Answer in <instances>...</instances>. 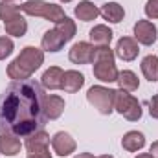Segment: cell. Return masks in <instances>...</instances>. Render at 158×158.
Here are the masks:
<instances>
[{
  "label": "cell",
  "mask_w": 158,
  "mask_h": 158,
  "mask_svg": "<svg viewBox=\"0 0 158 158\" xmlns=\"http://www.w3.org/2000/svg\"><path fill=\"white\" fill-rule=\"evenodd\" d=\"M44 90L35 79L13 81L0 96V134L28 138L46 125Z\"/></svg>",
  "instance_id": "1"
},
{
  "label": "cell",
  "mask_w": 158,
  "mask_h": 158,
  "mask_svg": "<svg viewBox=\"0 0 158 158\" xmlns=\"http://www.w3.org/2000/svg\"><path fill=\"white\" fill-rule=\"evenodd\" d=\"M44 63V52L35 48V46H26L19 57H15V61L7 66V76L13 81H20V79H30L31 74Z\"/></svg>",
  "instance_id": "2"
},
{
  "label": "cell",
  "mask_w": 158,
  "mask_h": 158,
  "mask_svg": "<svg viewBox=\"0 0 158 158\" xmlns=\"http://www.w3.org/2000/svg\"><path fill=\"white\" fill-rule=\"evenodd\" d=\"M94 76L103 83L118 81V68L114 64V52L109 46H99L94 52Z\"/></svg>",
  "instance_id": "3"
},
{
  "label": "cell",
  "mask_w": 158,
  "mask_h": 158,
  "mask_svg": "<svg viewBox=\"0 0 158 158\" xmlns=\"http://www.w3.org/2000/svg\"><path fill=\"white\" fill-rule=\"evenodd\" d=\"M0 19L4 20V28L7 35L13 37H22L28 31V22L20 15V6L9 4V2H0Z\"/></svg>",
  "instance_id": "4"
},
{
  "label": "cell",
  "mask_w": 158,
  "mask_h": 158,
  "mask_svg": "<svg viewBox=\"0 0 158 158\" xmlns=\"http://www.w3.org/2000/svg\"><path fill=\"white\" fill-rule=\"evenodd\" d=\"M20 11L26 13V15L42 17V19H46V20L55 22V24L66 17L61 6H57V4H50V2H44V0H30V2H26V4L20 6Z\"/></svg>",
  "instance_id": "5"
},
{
  "label": "cell",
  "mask_w": 158,
  "mask_h": 158,
  "mask_svg": "<svg viewBox=\"0 0 158 158\" xmlns=\"http://www.w3.org/2000/svg\"><path fill=\"white\" fill-rule=\"evenodd\" d=\"M114 94H116V90H110L107 86L96 85V86L88 88L86 99H88L90 105H94V109H98L101 114L109 116L114 110Z\"/></svg>",
  "instance_id": "6"
},
{
  "label": "cell",
  "mask_w": 158,
  "mask_h": 158,
  "mask_svg": "<svg viewBox=\"0 0 158 158\" xmlns=\"http://www.w3.org/2000/svg\"><path fill=\"white\" fill-rule=\"evenodd\" d=\"M114 109L129 121H138L142 118V105L138 103V99L121 88L114 94Z\"/></svg>",
  "instance_id": "7"
},
{
  "label": "cell",
  "mask_w": 158,
  "mask_h": 158,
  "mask_svg": "<svg viewBox=\"0 0 158 158\" xmlns=\"http://www.w3.org/2000/svg\"><path fill=\"white\" fill-rule=\"evenodd\" d=\"M134 37L140 44H145V46H151L156 42L158 37V31H156V26L149 20H138L134 24Z\"/></svg>",
  "instance_id": "8"
},
{
  "label": "cell",
  "mask_w": 158,
  "mask_h": 158,
  "mask_svg": "<svg viewBox=\"0 0 158 158\" xmlns=\"http://www.w3.org/2000/svg\"><path fill=\"white\" fill-rule=\"evenodd\" d=\"M94 52H96V48L90 42H76L72 46L68 57L76 64H88L94 61Z\"/></svg>",
  "instance_id": "9"
},
{
  "label": "cell",
  "mask_w": 158,
  "mask_h": 158,
  "mask_svg": "<svg viewBox=\"0 0 158 158\" xmlns=\"http://www.w3.org/2000/svg\"><path fill=\"white\" fill-rule=\"evenodd\" d=\"M52 147H53V151L59 155V156H68V155H72L74 151H76V142H74V138L68 134V132H57V134H53V138H52Z\"/></svg>",
  "instance_id": "10"
},
{
  "label": "cell",
  "mask_w": 158,
  "mask_h": 158,
  "mask_svg": "<svg viewBox=\"0 0 158 158\" xmlns=\"http://www.w3.org/2000/svg\"><path fill=\"white\" fill-rule=\"evenodd\" d=\"M138 42L136 39H131V37H121L116 44V55L123 61H134L138 57Z\"/></svg>",
  "instance_id": "11"
},
{
  "label": "cell",
  "mask_w": 158,
  "mask_h": 158,
  "mask_svg": "<svg viewBox=\"0 0 158 158\" xmlns=\"http://www.w3.org/2000/svg\"><path fill=\"white\" fill-rule=\"evenodd\" d=\"M63 76H64V72H63L59 66H50V68L42 74L40 83H42V86L48 88V90H57V88L63 86Z\"/></svg>",
  "instance_id": "12"
},
{
  "label": "cell",
  "mask_w": 158,
  "mask_h": 158,
  "mask_svg": "<svg viewBox=\"0 0 158 158\" xmlns=\"http://www.w3.org/2000/svg\"><path fill=\"white\" fill-rule=\"evenodd\" d=\"M48 143H50V136L44 131H37V132H33L26 138L24 145L28 149V155H31V153H39V151L48 149Z\"/></svg>",
  "instance_id": "13"
},
{
  "label": "cell",
  "mask_w": 158,
  "mask_h": 158,
  "mask_svg": "<svg viewBox=\"0 0 158 158\" xmlns=\"http://www.w3.org/2000/svg\"><path fill=\"white\" fill-rule=\"evenodd\" d=\"M64 110V99L59 96H46L44 98V114L46 119H57Z\"/></svg>",
  "instance_id": "14"
},
{
  "label": "cell",
  "mask_w": 158,
  "mask_h": 158,
  "mask_svg": "<svg viewBox=\"0 0 158 158\" xmlns=\"http://www.w3.org/2000/svg\"><path fill=\"white\" fill-rule=\"evenodd\" d=\"M83 85H85V76L77 70H68L63 76V86L61 88L68 94H74V92H79V88Z\"/></svg>",
  "instance_id": "15"
},
{
  "label": "cell",
  "mask_w": 158,
  "mask_h": 158,
  "mask_svg": "<svg viewBox=\"0 0 158 158\" xmlns=\"http://www.w3.org/2000/svg\"><path fill=\"white\" fill-rule=\"evenodd\" d=\"M64 37L57 30H48L42 35V50L44 52H59L64 46Z\"/></svg>",
  "instance_id": "16"
},
{
  "label": "cell",
  "mask_w": 158,
  "mask_h": 158,
  "mask_svg": "<svg viewBox=\"0 0 158 158\" xmlns=\"http://www.w3.org/2000/svg\"><path fill=\"white\" fill-rule=\"evenodd\" d=\"M90 40H92V46H109L110 40H112V30L99 24V26H94L90 30Z\"/></svg>",
  "instance_id": "17"
},
{
  "label": "cell",
  "mask_w": 158,
  "mask_h": 158,
  "mask_svg": "<svg viewBox=\"0 0 158 158\" xmlns=\"http://www.w3.org/2000/svg\"><path fill=\"white\" fill-rule=\"evenodd\" d=\"M0 153L6 156H15L20 153V140L13 134H0Z\"/></svg>",
  "instance_id": "18"
},
{
  "label": "cell",
  "mask_w": 158,
  "mask_h": 158,
  "mask_svg": "<svg viewBox=\"0 0 158 158\" xmlns=\"http://www.w3.org/2000/svg\"><path fill=\"white\" fill-rule=\"evenodd\" d=\"M99 13L103 15V19L105 20H109V22H114V24H118L123 20V17H125V11H123V7L116 4V2H107V4H103V7L99 9Z\"/></svg>",
  "instance_id": "19"
},
{
  "label": "cell",
  "mask_w": 158,
  "mask_h": 158,
  "mask_svg": "<svg viewBox=\"0 0 158 158\" xmlns=\"http://www.w3.org/2000/svg\"><path fill=\"white\" fill-rule=\"evenodd\" d=\"M121 145H123L125 151L134 153V151H138V149H142V147L145 145V138H143L142 132H138V131H131V132H127V134L123 136Z\"/></svg>",
  "instance_id": "20"
},
{
  "label": "cell",
  "mask_w": 158,
  "mask_h": 158,
  "mask_svg": "<svg viewBox=\"0 0 158 158\" xmlns=\"http://www.w3.org/2000/svg\"><path fill=\"white\" fill-rule=\"evenodd\" d=\"M98 15H99V9H98V7H96L92 2H88V0H83V2H79L77 7H76V17H77L79 20H83V22L94 20Z\"/></svg>",
  "instance_id": "21"
},
{
  "label": "cell",
  "mask_w": 158,
  "mask_h": 158,
  "mask_svg": "<svg viewBox=\"0 0 158 158\" xmlns=\"http://www.w3.org/2000/svg\"><path fill=\"white\" fill-rule=\"evenodd\" d=\"M118 85H119V88L125 90V92H134V90H138L140 81H138V77H136L134 72L123 70V72L118 74Z\"/></svg>",
  "instance_id": "22"
},
{
  "label": "cell",
  "mask_w": 158,
  "mask_h": 158,
  "mask_svg": "<svg viewBox=\"0 0 158 158\" xmlns=\"http://www.w3.org/2000/svg\"><path fill=\"white\" fill-rule=\"evenodd\" d=\"M142 72H143L147 81H151V83L158 81V57L156 55H147L142 61Z\"/></svg>",
  "instance_id": "23"
},
{
  "label": "cell",
  "mask_w": 158,
  "mask_h": 158,
  "mask_svg": "<svg viewBox=\"0 0 158 158\" xmlns=\"http://www.w3.org/2000/svg\"><path fill=\"white\" fill-rule=\"evenodd\" d=\"M55 30L64 37V40L68 42V40L74 39V35H76V24H74V20L72 19H68V17H64L63 20H59L57 22V26H55Z\"/></svg>",
  "instance_id": "24"
},
{
  "label": "cell",
  "mask_w": 158,
  "mask_h": 158,
  "mask_svg": "<svg viewBox=\"0 0 158 158\" xmlns=\"http://www.w3.org/2000/svg\"><path fill=\"white\" fill-rule=\"evenodd\" d=\"M11 52H13V40L9 37H0V61L11 55Z\"/></svg>",
  "instance_id": "25"
},
{
  "label": "cell",
  "mask_w": 158,
  "mask_h": 158,
  "mask_svg": "<svg viewBox=\"0 0 158 158\" xmlns=\"http://www.w3.org/2000/svg\"><path fill=\"white\" fill-rule=\"evenodd\" d=\"M145 15L149 19H158V0H147V4H145Z\"/></svg>",
  "instance_id": "26"
},
{
  "label": "cell",
  "mask_w": 158,
  "mask_h": 158,
  "mask_svg": "<svg viewBox=\"0 0 158 158\" xmlns=\"http://www.w3.org/2000/svg\"><path fill=\"white\" fill-rule=\"evenodd\" d=\"M149 114L155 119H158V94L149 99Z\"/></svg>",
  "instance_id": "27"
},
{
  "label": "cell",
  "mask_w": 158,
  "mask_h": 158,
  "mask_svg": "<svg viewBox=\"0 0 158 158\" xmlns=\"http://www.w3.org/2000/svg\"><path fill=\"white\" fill-rule=\"evenodd\" d=\"M28 158H52V155H50L48 149H44V151H39V153H31V155H28Z\"/></svg>",
  "instance_id": "28"
},
{
  "label": "cell",
  "mask_w": 158,
  "mask_h": 158,
  "mask_svg": "<svg viewBox=\"0 0 158 158\" xmlns=\"http://www.w3.org/2000/svg\"><path fill=\"white\" fill-rule=\"evenodd\" d=\"M151 155H153V158H158V142L151 145Z\"/></svg>",
  "instance_id": "29"
},
{
  "label": "cell",
  "mask_w": 158,
  "mask_h": 158,
  "mask_svg": "<svg viewBox=\"0 0 158 158\" xmlns=\"http://www.w3.org/2000/svg\"><path fill=\"white\" fill-rule=\"evenodd\" d=\"M74 158H94V155H90V153H81V155H77V156Z\"/></svg>",
  "instance_id": "30"
},
{
  "label": "cell",
  "mask_w": 158,
  "mask_h": 158,
  "mask_svg": "<svg viewBox=\"0 0 158 158\" xmlns=\"http://www.w3.org/2000/svg\"><path fill=\"white\" fill-rule=\"evenodd\" d=\"M136 158H153V155L151 153H143V155H138Z\"/></svg>",
  "instance_id": "31"
},
{
  "label": "cell",
  "mask_w": 158,
  "mask_h": 158,
  "mask_svg": "<svg viewBox=\"0 0 158 158\" xmlns=\"http://www.w3.org/2000/svg\"><path fill=\"white\" fill-rule=\"evenodd\" d=\"M99 158H114V156H110V155H103V156H99Z\"/></svg>",
  "instance_id": "32"
},
{
  "label": "cell",
  "mask_w": 158,
  "mask_h": 158,
  "mask_svg": "<svg viewBox=\"0 0 158 158\" xmlns=\"http://www.w3.org/2000/svg\"><path fill=\"white\" fill-rule=\"evenodd\" d=\"M61 2H64V4H66V2H72V0H61Z\"/></svg>",
  "instance_id": "33"
},
{
  "label": "cell",
  "mask_w": 158,
  "mask_h": 158,
  "mask_svg": "<svg viewBox=\"0 0 158 158\" xmlns=\"http://www.w3.org/2000/svg\"><path fill=\"white\" fill-rule=\"evenodd\" d=\"M2 2H11V0H2Z\"/></svg>",
  "instance_id": "34"
}]
</instances>
